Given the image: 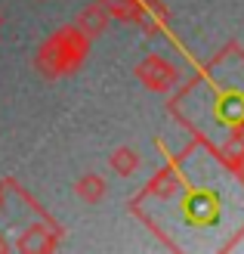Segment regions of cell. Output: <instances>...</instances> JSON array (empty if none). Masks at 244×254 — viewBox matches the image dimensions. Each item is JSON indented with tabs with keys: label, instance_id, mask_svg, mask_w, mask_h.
Returning a JSON list of instances; mask_svg holds the SVG:
<instances>
[{
	"label": "cell",
	"instance_id": "cell-6",
	"mask_svg": "<svg viewBox=\"0 0 244 254\" xmlns=\"http://www.w3.org/2000/svg\"><path fill=\"white\" fill-rule=\"evenodd\" d=\"M148 3L151 0H114L111 3V16H118L121 22H143V16H146V9H148Z\"/></svg>",
	"mask_w": 244,
	"mask_h": 254
},
{
	"label": "cell",
	"instance_id": "cell-4",
	"mask_svg": "<svg viewBox=\"0 0 244 254\" xmlns=\"http://www.w3.org/2000/svg\"><path fill=\"white\" fill-rule=\"evenodd\" d=\"M139 152L133 149V146H118L111 152V158H108V164H111V171L118 174V177H130V174H136L139 171Z\"/></svg>",
	"mask_w": 244,
	"mask_h": 254
},
{
	"label": "cell",
	"instance_id": "cell-5",
	"mask_svg": "<svg viewBox=\"0 0 244 254\" xmlns=\"http://www.w3.org/2000/svg\"><path fill=\"white\" fill-rule=\"evenodd\" d=\"M74 192H78L81 201H87V205H96V201H102V195H105V180H102L99 174H84L78 183H74Z\"/></svg>",
	"mask_w": 244,
	"mask_h": 254
},
{
	"label": "cell",
	"instance_id": "cell-3",
	"mask_svg": "<svg viewBox=\"0 0 244 254\" xmlns=\"http://www.w3.org/2000/svg\"><path fill=\"white\" fill-rule=\"evenodd\" d=\"M108 22H111L108 6H102V3H90V6L81 9V16H78V22H74V25H78V28L90 37V41H96V37L105 34Z\"/></svg>",
	"mask_w": 244,
	"mask_h": 254
},
{
	"label": "cell",
	"instance_id": "cell-1",
	"mask_svg": "<svg viewBox=\"0 0 244 254\" xmlns=\"http://www.w3.org/2000/svg\"><path fill=\"white\" fill-rule=\"evenodd\" d=\"M87 50H90V37L78 25H68V28H59L41 44L34 65L44 78H65V74H74L84 65Z\"/></svg>",
	"mask_w": 244,
	"mask_h": 254
},
{
	"label": "cell",
	"instance_id": "cell-2",
	"mask_svg": "<svg viewBox=\"0 0 244 254\" xmlns=\"http://www.w3.org/2000/svg\"><path fill=\"white\" fill-rule=\"evenodd\" d=\"M136 78L143 81L148 90L167 93V90L176 84V68H173L164 56H146V59L136 65Z\"/></svg>",
	"mask_w": 244,
	"mask_h": 254
}]
</instances>
